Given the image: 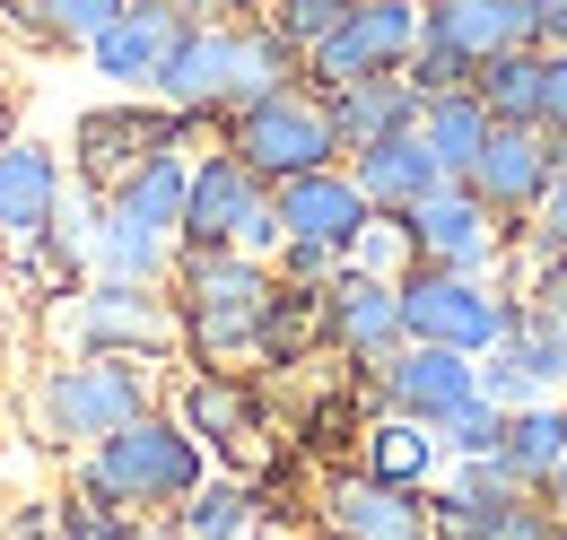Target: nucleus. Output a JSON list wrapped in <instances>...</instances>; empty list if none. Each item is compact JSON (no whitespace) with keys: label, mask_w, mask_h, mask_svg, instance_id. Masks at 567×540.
<instances>
[{"label":"nucleus","mask_w":567,"mask_h":540,"mask_svg":"<svg viewBox=\"0 0 567 540\" xmlns=\"http://www.w3.org/2000/svg\"><path fill=\"white\" fill-rule=\"evenodd\" d=\"M166 297H175V332L193 349V366H254L280 270L262 253H236V245H175Z\"/></svg>","instance_id":"nucleus-1"},{"label":"nucleus","mask_w":567,"mask_h":540,"mask_svg":"<svg viewBox=\"0 0 567 540\" xmlns=\"http://www.w3.org/2000/svg\"><path fill=\"white\" fill-rule=\"evenodd\" d=\"M79 479H96L114 506H132V515H175L202 479H210V454H202V436L175 418V409H141V418H123L114 436H96L87 454H79Z\"/></svg>","instance_id":"nucleus-2"},{"label":"nucleus","mask_w":567,"mask_h":540,"mask_svg":"<svg viewBox=\"0 0 567 540\" xmlns=\"http://www.w3.org/2000/svg\"><path fill=\"white\" fill-rule=\"evenodd\" d=\"M157 409V366L141 357H96V349H71L62 366L35 375V436L53 454H87L96 436H114L123 418Z\"/></svg>","instance_id":"nucleus-3"},{"label":"nucleus","mask_w":567,"mask_h":540,"mask_svg":"<svg viewBox=\"0 0 567 540\" xmlns=\"http://www.w3.org/2000/svg\"><path fill=\"white\" fill-rule=\"evenodd\" d=\"M393 297H402V340H427V349H463V357H489L497 340L515 332V288L497 270H427L402 262L393 270Z\"/></svg>","instance_id":"nucleus-4"},{"label":"nucleus","mask_w":567,"mask_h":540,"mask_svg":"<svg viewBox=\"0 0 567 540\" xmlns=\"http://www.w3.org/2000/svg\"><path fill=\"white\" fill-rule=\"evenodd\" d=\"M175 245H236V253H280V201H271V184L227 148H193V175H184V236Z\"/></svg>","instance_id":"nucleus-5"},{"label":"nucleus","mask_w":567,"mask_h":540,"mask_svg":"<svg viewBox=\"0 0 567 540\" xmlns=\"http://www.w3.org/2000/svg\"><path fill=\"white\" fill-rule=\"evenodd\" d=\"M218 139L262 175V184H288V175H315V166H341V132H332V105H323V87H271V96H254V105H236Z\"/></svg>","instance_id":"nucleus-6"},{"label":"nucleus","mask_w":567,"mask_h":540,"mask_svg":"<svg viewBox=\"0 0 567 540\" xmlns=\"http://www.w3.org/2000/svg\"><path fill=\"white\" fill-rule=\"evenodd\" d=\"M193 123L175 114V105H157V96H105V105H87L71 123V184L79 193H114L123 175H141L157 148H193Z\"/></svg>","instance_id":"nucleus-7"},{"label":"nucleus","mask_w":567,"mask_h":540,"mask_svg":"<svg viewBox=\"0 0 567 540\" xmlns=\"http://www.w3.org/2000/svg\"><path fill=\"white\" fill-rule=\"evenodd\" d=\"M62 332L71 349H96V357H141V366H166L184 332H175V297L148 288V279H87L71 305H62Z\"/></svg>","instance_id":"nucleus-8"},{"label":"nucleus","mask_w":567,"mask_h":540,"mask_svg":"<svg viewBox=\"0 0 567 540\" xmlns=\"http://www.w3.org/2000/svg\"><path fill=\"white\" fill-rule=\"evenodd\" d=\"M402 253L427 270H506L515 262V227L497 218L463 175H445L436 193L402 209Z\"/></svg>","instance_id":"nucleus-9"},{"label":"nucleus","mask_w":567,"mask_h":540,"mask_svg":"<svg viewBox=\"0 0 567 540\" xmlns=\"http://www.w3.org/2000/svg\"><path fill=\"white\" fill-rule=\"evenodd\" d=\"M148 96L175 105L193 132H218V123L245 105V18H193Z\"/></svg>","instance_id":"nucleus-10"},{"label":"nucleus","mask_w":567,"mask_h":540,"mask_svg":"<svg viewBox=\"0 0 567 540\" xmlns=\"http://www.w3.org/2000/svg\"><path fill=\"white\" fill-rule=\"evenodd\" d=\"M175 418L202 436V454L218 471H254L262 445H271V402L245 366H193L184 393H175Z\"/></svg>","instance_id":"nucleus-11"},{"label":"nucleus","mask_w":567,"mask_h":540,"mask_svg":"<svg viewBox=\"0 0 567 540\" xmlns=\"http://www.w3.org/2000/svg\"><path fill=\"white\" fill-rule=\"evenodd\" d=\"M420 53V0H350V18L306 53V87H350L384 79Z\"/></svg>","instance_id":"nucleus-12"},{"label":"nucleus","mask_w":567,"mask_h":540,"mask_svg":"<svg viewBox=\"0 0 567 540\" xmlns=\"http://www.w3.org/2000/svg\"><path fill=\"white\" fill-rule=\"evenodd\" d=\"M315 314H323V349H332V357H350L358 375H367V366H384V357L402 349V297H393V279H384V270L341 262L323 288H315Z\"/></svg>","instance_id":"nucleus-13"},{"label":"nucleus","mask_w":567,"mask_h":540,"mask_svg":"<svg viewBox=\"0 0 567 540\" xmlns=\"http://www.w3.org/2000/svg\"><path fill=\"white\" fill-rule=\"evenodd\" d=\"M271 201H280V245H315V253H332V262H350L367 218H375V201L358 193L350 166L288 175V184H271Z\"/></svg>","instance_id":"nucleus-14"},{"label":"nucleus","mask_w":567,"mask_h":540,"mask_svg":"<svg viewBox=\"0 0 567 540\" xmlns=\"http://www.w3.org/2000/svg\"><path fill=\"white\" fill-rule=\"evenodd\" d=\"M375 375V409H402V418H420V427H445L463 402H481V357H463V349H427V340H402L384 366H367Z\"/></svg>","instance_id":"nucleus-15"},{"label":"nucleus","mask_w":567,"mask_h":540,"mask_svg":"<svg viewBox=\"0 0 567 540\" xmlns=\"http://www.w3.org/2000/svg\"><path fill=\"white\" fill-rule=\"evenodd\" d=\"M193 18H202V0H123V18L87 44V70H96L105 87H123V96H148Z\"/></svg>","instance_id":"nucleus-16"},{"label":"nucleus","mask_w":567,"mask_h":540,"mask_svg":"<svg viewBox=\"0 0 567 540\" xmlns=\"http://www.w3.org/2000/svg\"><path fill=\"white\" fill-rule=\"evenodd\" d=\"M323 532L332 540H436V515H427V488L411 479H375V471H332L323 479Z\"/></svg>","instance_id":"nucleus-17"},{"label":"nucleus","mask_w":567,"mask_h":540,"mask_svg":"<svg viewBox=\"0 0 567 540\" xmlns=\"http://www.w3.org/2000/svg\"><path fill=\"white\" fill-rule=\"evenodd\" d=\"M550 157H559V139L542 132V123H489V139H481V157H472L463 184H472L506 227H524L533 201H542V184H550Z\"/></svg>","instance_id":"nucleus-18"},{"label":"nucleus","mask_w":567,"mask_h":540,"mask_svg":"<svg viewBox=\"0 0 567 540\" xmlns=\"http://www.w3.org/2000/svg\"><path fill=\"white\" fill-rule=\"evenodd\" d=\"M420 44L481 70L497 53H515V44H533V9L524 0H420Z\"/></svg>","instance_id":"nucleus-19"},{"label":"nucleus","mask_w":567,"mask_h":540,"mask_svg":"<svg viewBox=\"0 0 567 540\" xmlns=\"http://www.w3.org/2000/svg\"><path fill=\"white\" fill-rule=\"evenodd\" d=\"M62 193H71V157L62 148H44V139H27V132L0 139V245L44 236Z\"/></svg>","instance_id":"nucleus-20"},{"label":"nucleus","mask_w":567,"mask_h":540,"mask_svg":"<svg viewBox=\"0 0 567 540\" xmlns=\"http://www.w3.org/2000/svg\"><path fill=\"white\" fill-rule=\"evenodd\" d=\"M341 166L358 175V193H367V201L384 209V218H402V209L420 201V193H436V184H445V166L427 157L420 123H411V132H384V139H367V148H350Z\"/></svg>","instance_id":"nucleus-21"},{"label":"nucleus","mask_w":567,"mask_h":540,"mask_svg":"<svg viewBox=\"0 0 567 540\" xmlns=\"http://www.w3.org/2000/svg\"><path fill=\"white\" fill-rule=\"evenodd\" d=\"M323 105H332L341 157L367 148V139H384V132H411V123H420V87H411L402 70H384V79H350V87H323Z\"/></svg>","instance_id":"nucleus-22"},{"label":"nucleus","mask_w":567,"mask_h":540,"mask_svg":"<svg viewBox=\"0 0 567 540\" xmlns=\"http://www.w3.org/2000/svg\"><path fill=\"white\" fill-rule=\"evenodd\" d=\"M114 18H123V0H0V27L35 53H87Z\"/></svg>","instance_id":"nucleus-23"},{"label":"nucleus","mask_w":567,"mask_h":540,"mask_svg":"<svg viewBox=\"0 0 567 540\" xmlns=\"http://www.w3.org/2000/svg\"><path fill=\"white\" fill-rule=\"evenodd\" d=\"M184 175H193V148H157L141 175H123L114 193H96L105 209H123L132 227H148V236H184Z\"/></svg>","instance_id":"nucleus-24"},{"label":"nucleus","mask_w":567,"mask_h":540,"mask_svg":"<svg viewBox=\"0 0 567 540\" xmlns=\"http://www.w3.org/2000/svg\"><path fill=\"white\" fill-rule=\"evenodd\" d=\"M271 523V506H262V488L245 471H210L184 506H175V532L184 540H254Z\"/></svg>","instance_id":"nucleus-25"},{"label":"nucleus","mask_w":567,"mask_h":540,"mask_svg":"<svg viewBox=\"0 0 567 540\" xmlns=\"http://www.w3.org/2000/svg\"><path fill=\"white\" fill-rule=\"evenodd\" d=\"M358 471L427 488V479L445 471V445H436V427H420V418H402V409H375V418H367V436H358Z\"/></svg>","instance_id":"nucleus-26"},{"label":"nucleus","mask_w":567,"mask_h":540,"mask_svg":"<svg viewBox=\"0 0 567 540\" xmlns=\"http://www.w3.org/2000/svg\"><path fill=\"white\" fill-rule=\"evenodd\" d=\"M420 139H427V157H436L445 175H472V157H481V139H489V105H481L472 87L420 96Z\"/></svg>","instance_id":"nucleus-27"},{"label":"nucleus","mask_w":567,"mask_h":540,"mask_svg":"<svg viewBox=\"0 0 567 540\" xmlns=\"http://www.w3.org/2000/svg\"><path fill=\"white\" fill-rule=\"evenodd\" d=\"M559 454H567V402H524V409H506L497 463L524 479V488H542V479L559 471Z\"/></svg>","instance_id":"nucleus-28"},{"label":"nucleus","mask_w":567,"mask_h":540,"mask_svg":"<svg viewBox=\"0 0 567 540\" xmlns=\"http://www.w3.org/2000/svg\"><path fill=\"white\" fill-rule=\"evenodd\" d=\"M472 96L489 105V123H533L542 114V44H515L497 62L472 70Z\"/></svg>","instance_id":"nucleus-29"},{"label":"nucleus","mask_w":567,"mask_h":540,"mask_svg":"<svg viewBox=\"0 0 567 540\" xmlns=\"http://www.w3.org/2000/svg\"><path fill=\"white\" fill-rule=\"evenodd\" d=\"M297 79H306V53L288 44L271 18H245V105L271 96V87H297Z\"/></svg>","instance_id":"nucleus-30"},{"label":"nucleus","mask_w":567,"mask_h":540,"mask_svg":"<svg viewBox=\"0 0 567 540\" xmlns=\"http://www.w3.org/2000/svg\"><path fill=\"white\" fill-rule=\"evenodd\" d=\"M53 523H62V540H132V532H141V515L114 506L96 479H71V497L53 506Z\"/></svg>","instance_id":"nucleus-31"},{"label":"nucleus","mask_w":567,"mask_h":540,"mask_svg":"<svg viewBox=\"0 0 567 540\" xmlns=\"http://www.w3.org/2000/svg\"><path fill=\"white\" fill-rule=\"evenodd\" d=\"M550 253H567V139H559V157H550V184H542L533 218L515 227V262H550Z\"/></svg>","instance_id":"nucleus-32"},{"label":"nucleus","mask_w":567,"mask_h":540,"mask_svg":"<svg viewBox=\"0 0 567 540\" xmlns=\"http://www.w3.org/2000/svg\"><path fill=\"white\" fill-rule=\"evenodd\" d=\"M497 436H506V409L481 393V402H463L445 427H436V445H445V463H472V454H497Z\"/></svg>","instance_id":"nucleus-33"},{"label":"nucleus","mask_w":567,"mask_h":540,"mask_svg":"<svg viewBox=\"0 0 567 540\" xmlns=\"http://www.w3.org/2000/svg\"><path fill=\"white\" fill-rule=\"evenodd\" d=\"M262 18L280 27V35L297 44V53H315V44H323V35H332V27L350 18V0H271Z\"/></svg>","instance_id":"nucleus-34"},{"label":"nucleus","mask_w":567,"mask_h":540,"mask_svg":"<svg viewBox=\"0 0 567 540\" xmlns=\"http://www.w3.org/2000/svg\"><path fill=\"white\" fill-rule=\"evenodd\" d=\"M559 532H567V523L542 506V497H515V506H497L489 523H472L463 540H559Z\"/></svg>","instance_id":"nucleus-35"},{"label":"nucleus","mask_w":567,"mask_h":540,"mask_svg":"<svg viewBox=\"0 0 567 540\" xmlns=\"http://www.w3.org/2000/svg\"><path fill=\"white\" fill-rule=\"evenodd\" d=\"M542 506H550V515H559V523H567V454H559V471L542 479Z\"/></svg>","instance_id":"nucleus-36"},{"label":"nucleus","mask_w":567,"mask_h":540,"mask_svg":"<svg viewBox=\"0 0 567 540\" xmlns=\"http://www.w3.org/2000/svg\"><path fill=\"white\" fill-rule=\"evenodd\" d=\"M271 0H202V18H262Z\"/></svg>","instance_id":"nucleus-37"},{"label":"nucleus","mask_w":567,"mask_h":540,"mask_svg":"<svg viewBox=\"0 0 567 540\" xmlns=\"http://www.w3.org/2000/svg\"><path fill=\"white\" fill-rule=\"evenodd\" d=\"M524 9H533V18H542V9H567V0H524Z\"/></svg>","instance_id":"nucleus-38"},{"label":"nucleus","mask_w":567,"mask_h":540,"mask_svg":"<svg viewBox=\"0 0 567 540\" xmlns=\"http://www.w3.org/2000/svg\"><path fill=\"white\" fill-rule=\"evenodd\" d=\"M254 540H288V532H280V523H262V532H254Z\"/></svg>","instance_id":"nucleus-39"},{"label":"nucleus","mask_w":567,"mask_h":540,"mask_svg":"<svg viewBox=\"0 0 567 540\" xmlns=\"http://www.w3.org/2000/svg\"><path fill=\"white\" fill-rule=\"evenodd\" d=\"M550 262H559V270H567V253H550Z\"/></svg>","instance_id":"nucleus-40"},{"label":"nucleus","mask_w":567,"mask_h":540,"mask_svg":"<svg viewBox=\"0 0 567 540\" xmlns=\"http://www.w3.org/2000/svg\"><path fill=\"white\" fill-rule=\"evenodd\" d=\"M315 540H332V532H315Z\"/></svg>","instance_id":"nucleus-41"},{"label":"nucleus","mask_w":567,"mask_h":540,"mask_svg":"<svg viewBox=\"0 0 567 540\" xmlns=\"http://www.w3.org/2000/svg\"><path fill=\"white\" fill-rule=\"evenodd\" d=\"M559 540H567V532H559Z\"/></svg>","instance_id":"nucleus-42"}]
</instances>
